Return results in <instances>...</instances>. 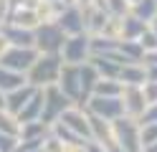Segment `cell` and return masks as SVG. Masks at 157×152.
<instances>
[{"instance_id":"9a60e30c","label":"cell","mask_w":157,"mask_h":152,"mask_svg":"<svg viewBox=\"0 0 157 152\" xmlns=\"http://www.w3.org/2000/svg\"><path fill=\"white\" fill-rule=\"evenodd\" d=\"M89 129H91V139L99 145L112 147L114 145V132H112V122H106L96 114H89Z\"/></svg>"},{"instance_id":"bcb514c9","label":"cell","mask_w":157,"mask_h":152,"mask_svg":"<svg viewBox=\"0 0 157 152\" xmlns=\"http://www.w3.org/2000/svg\"><path fill=\"white\" fill-rule=\"evenodd\" d=\"M132 3H137V0H129V5H132Z\"/></svg>"},{"instance_id":"4fadbf2b","label":"cell","mask_w":157,"mask_h":152,"mask_svg":"<svg viewBox=\"0 0 157 152\" xmlns=\"http://www.w3.org/2000/svg\"><path fill=\"white\" fill-rule=\"evenodd\" d=\"M78 81H81V101H78V107L86 104V99L94 94V86L96 81H99V71L91 61H84V64H78Z\"/></svg>"},{"instance_id":"e0dca14e","label":"cell","mask_w":157,"mask_h":152,"mask_svg":"<svg viewBox=\"0 0 157 152\" xmlns=\"http://www.w3.org/2000/svg\"><path fill=\"white\" fill-rule=\"evenodd\" d=\"M117 79H119L124 86H142L147 81V68H144V64H140V61L124 64L119 68V76H117Z\"/></svg>"},{"instance_id":"f546056e","label":"cell","mask_w":157,"mask_h":152,"mask_svg":"<svg viewBox=\"0 0 157 152\" xmlns=\"http://www.w3.org/2000/svg\"><path fill=\"white\" fill-rule=\"evenodd\" d=\"M117 48V41L106 38V36H91V56H101Z\"/></svg>"},{"instance_id":"d6a6232c","label":"cell","mask_w":157,"mask_h":152,"mask_svg":"<svg viewBox=\"0 0 157 152\" xmlns=\"http://www.w3.org/2000/svg\"><path fill=\"white\" fill-rule=\"evenodd\" d=\"M15 147H18V137L0 132V152H15Z\"/></svg>"},{"instance_id":"74e56055","label":"cell","mask_w":157,"mask_h":152,"mask_svg":"<svg viewBox=\"0 0 157 152\" xmlns=\"http://www.w3.org/2000/svg\"><path fill=\"white\" fill-rule=\"evenodd\" d=\"M86 152H109V147L106 145H99V142H86Z\"/></svg>"},{"instance_id":"3957f363","label":"cell","mask_w":157,"mask_h":152,"mask_svg":"<svg viewBox=\"0 0 157 152\" xmlns=\"http://www.w3.org/2000/svg\"><path fill=\"white\" fill-rule=\"evenodd\" d=\"M66 38L68 36L61 30V25H58L56 20L36 25V51L38 53H61Z\"/></svg>"},{"instance_id":"4316f807","label":"cell","mask_w":157,"mask_h":152,"mask_svg":"<svg viewBox=\"0 0 157 152\" xmlns=\"http://www.w3.org/2000/svg\"><path fill=\"white\" fill-rule=\"evenodd\" d=\"M99 8H104L109 15H127L129 13V0H94Z\"/></svg>"},{"instance_id":"8fae6325","label":"cell","mask_w":157,"mask_h":152,"mask_svg":"<svg viewBox=\"0 0 157 152\" xmlns=\"http://www.w3.org/2000/svg\"><path fill=\"white\" fill-rule=\"evenodd\" d=\"M122 104H124V114L140 119L147 109V99L142 94V86H124L122 89Z\"/></svg>"},{"instance_id":"b9f144b4","label":"cell","mask_w":157,"mask_h":152,"mask_svg":"<svg viewBox=\"0 0 157 152\" xmlns=\"http://www.w3.org/2000/svg\"><path fill=\"white\" fill-rule=\"evenodd\" d=\"M150 28H152V33L157 36V18H155V20H150Z\"/></svg>"},{"instance_id":"d6986e66","label":"cell","mask_w":157,"mask_h":152,"mask_svg":"<svg viewBox=\"0 0 157 152\" xmlns=\"http://www.w3.org/2000/svg\"><path fill=\"white\" fill-rule=\"evenodd\" d=\"M48 127L43 119H33V122H21V129H18V139L28 142V139H43L48 134Z\"/></svg>"},{"instance_id":"f1b7e54d","label":"cell","mask_w":157,"mask_h":152,"mask_svg":"<svg viewBox=\"0 0 157 152\" xmlns=\"http://www.w3.org/2000/svg\"><path fill=\"white\" fill-rule=\"evenodd\" d=\"M18 129H21L18 117L10 114L8 109H0V132H5V134H15V137H18Z\"/></svg>"},{"instance_id":"5bb4252c","label":"cell","mask_w":157,"mask_h":152,"mask_svg":"<svg viewBox=\"0 0 157 152\" xmlns=\"http://www.w3.org/2000/svg\"><path fill=\"white\" fill-rule=\"evenodd\" d=\"M33 94H36V86L25 81L23 86H18V89H13V91L5 94V109L10 111V114H18V111L28 104V99H31Z\"/></svg>"},{"instance_id":"52a82bcc","label":"cell","mask_w":157,"mask_h":152,"mask_svg":"<svg viewBox=\"0 0 157 152\" xmlns=\"http://www.w3.org/2000/svg\"><path fill=\"white\" fill-rule=\"evenodd\" d=\"M36 58H38V51H36V48H25V46H8V48L3 51V56H0V66L25 74V71L33 66V61H36Z\"/></svg>"},{"instance_id":"8992f818","label":"cell","mask_w":157,"mask_h":152,"mask_svg":"<svg viewBox=\"0 0 157 152\" xmlns=\"http://www.w3.org/2000/svg\"><path fill=\"white\" fill-rule=\"evenodd\" d=\"M86 111L89 114H96L106 122H114L117 117L124 114V104H122V96H99V94H91L86 99Z\"/></svg>"},{"instance_id":"30bf717a","label":"cell","mask_w":157,"mask_h":152,"mask_svg":"<svg viewBox=\"0 0 157 152\" xmlns=\"http://www.w3.org/2000/svg\"><path fill=\"white\" fill-rule=\"evenodd\" d=\"M56 86L61 89L63 94L74 101V104H78V101H81V81H78V66H76V64H63L61 74H58Z\"/></svg>"},{"instance_id":"2e32d148","label":"cell","mask_w":157,"mask_h":152,"mask_svg":"<svg viewBox=\"0 0 157 152\" xmlns=\"http://www.w3.org/2000/svg\"><path fill=\"white\" fill-rule=\"evenodd\" d=\"M81 10H84V25H86V33H89V36L101 33V28H104V20L109 18V13H106L104 8H99L96 3L86 5V8H81Z\"/></svg>"},{"instance_id":"7dc6e473","label":"cell","mask_w":157,"mask_h":152,"mask_svg":"<svg viewBox=\"0 0 157 152\" xmlns=\"http://www.w3.org/2000/svg\"><path fill=\"white\" fill-rule=\"evenodd\" d=\"M48 3H53V0H48Z\"/></svg>"},{"instance_id":"7c38bea8","label":"cell","mask_w":157,"mask_h":152,"mask_svg":"<svg viewBox=\"0 0 157 152\" xmlns=\"http://www.w3.org/2000/svg\"><path fill=\"white\" fill-rule=\"evenodd\" d=\"M0 30H3V36L8 38V43H10V46H25V48H36V28H21V25L5 23Z\"/></svg>"},{"instance_id":"7a4b0ae2","label":"cell","mask_w":157,"mask_h":152,"mask_svg":"<svg viewBox=\"0 0 157 152\" xmlns=\"http://www.w3.org/2000/svg\"><path fill=\"white\" fill-rule=\"evenodd\" d=\"M112 132H114V145L122 147L124 152H144L140 139V119L122 114L112 122Z\"/></svg>"},{"instance_id":"60d3db41","label":"cell","mask_w":157,"mask_h":152,"mask_svg":"<svg viewBox=\"0 0 157 152\" xmlns=\"http://www.w3.org/2000/svg\"><path fill=\"white\" fill-rule=\"evenodd\" d=\"M68 3H76L78 8H86V5H91L94 0H68Z\"/></svg>"},{"instance_id":"484cf974","label":"cell","mask_w":157,"mask_h":152,"mask_svg":"<svg viewBox=\"0 0 157 152\" xmlns=\"http://www.w3.org/2000/svg\"><path fill=\"white\" fill-rule=\"evenodd\" d=\"M122 20H124V15H109V18L104 20L101 33H96V36H106V38H112V41H119L122 38Z\"/></svg>"},{"instance_id":"7bdbcfd3","label":"cell","mask_w":157,"mask_h":152,"mask_svg":"<svg viewBox=\"0 0 157 152\" xmlns=\"http://www.w3.org/2000/svg\"><path fill=\"white\" fill-rule=\"evenodd\" d=\"M0 109H5V94L0 91Z\"/></svg>"},{"instance_id":"ba28073f","label":"cell","mask_w":157,"mask_h":152,"mask_svg":"<svg viewBox=\"0 0 157 152\" xmlns=\"http://www.w3.org/2000/svg\"><path fill=\"white\" fill-rule=\"evenodd\" d=\"M56 122H61V124H66L68 129L74 132V134H78L81 139L89 142L91 139V129H89V111H86V107H78V104H71L61 117H58Z\"/></svg>"},{"instance_id":"277c9868","label":"cell","mask_w":157,"mask_h":152,"mask_svg":"<svg viewBox=\"0 0 157 152\" xmlns=\"http://www.w3.org/2000/svg\"><path fill=\"white\" fill-rule=\"evenodd\" d=\"M71 104H74V101L68 99V96H66V94H63V91L58 89L56 84L46 86V89H43V114H41V119L46 122L48 127H51L53 122L61 117V114H63V111L71 107Z\"/></svg>"},{"instance_id":"4dcf8cb0","label":"cell","mask_w":157,"mask_h":152,"mask_svg":"<svg viewBox=\"0 0 157 152\" xmlns=\"http://www.w3.org/2000/svg\"><path fill=\"white\" fill-rule=\"evenodd\" d=\"M41 150H43V152H63V142L58 139L51 129H48V134H46L43 142H41Z\"/></svg>"},{"instance_id":"ffe728a7","label":"cell","mask_w":157,"mask_h":152,"mask_svg":"<svg viewBox=\"0 0 157 152\" xmlns=\"http://www.w3.org/2000/svg\"><path fill=\"white\" fill-rule=\"evenodd\" d=\"M147 30V23L140 18H134L132 13H127L122 20V38L119 41H140V36Z\"/></svg>"},{"instance_id":"603a6c76","label":"cell","mask_w":157,"mask_h":152,"mask_svg":"<svg viewBox=\"0 0 157 152\" xmlns=\"http://www.w3.org/2000/svg\"><path fill=\"white\" fill-rule=\"evenodd\" d=\"M117 51H119L129 64H134V61H140V64H142L144 48L140 46V41H117Z\"/></svg>"},{"instance_id":"ee69618b","label":"cell","mask_w":157,"mask_h":152,"mask_svg":"<svg viewBox=\"0 0 157 152\" xmlns=\"http://www.w3.org/2000/svg\"><path fill=\"white\" fill-rule=\"evenodd\" d=\"M109 152H124V150H122V147H117V145H112V147H109Z\"/></svg>"},{"instance_id":"7402d4cb","label":"cell","mask_w":157,"mask_h":152,"mask_svg":"<svg viewBox=\"0 0 157 152\" xmlns=\"http://www.w3.org/2000/svg\"><path fill=\"white\" fill-rule=\"evenodd\" d=\"M129 13H132L134 18L144 20V23L150 25V20L157 18V0H137V3H132Z\"/></svg>"},{"instance_id":"9c48e42d","label":"cell","mask_w":157,"mask_h":152,"mask_svg":"<svg viewBox=\"0 0 157 152\" xmlns=\"http://www.w3.org/2000/svg\"><path fill=\"white\" fill-rule=\"evenodd\" d=\"M56 23L61 25V30L66 36H76V33H86V25H84V10L78 8L76 3H66L61 15L56 18Z\"/></svg>"},{"instance_id":"83f0119b","label":"cell","mask_w":157,"mask_h":152,"mask_svg":"<svg viewBox=\"0 0 157 152\" xmlns=\"http://www.w3.org/2000/svg\"><path fill=\"white\" fill-rule=\"evenodd\" d=\"M140 139H142V150L147 152L157 142V122H144V124H140Z\"/></svg>"},{"instance_id":"8d00e7d4","label":"cell","mask_w":157,"mask_h":152,"mask_svg":"<svg viewBox=\"0 0 157 152\" xmlns=\"http://www.w3.org/2000/svg\"><path fill=\"white\" fill-rule=\"evenodd\" d=\"M8 10H10V3H8V0H0V28H3L5 20H8Z\"/></svg>"},{"instance_id":"6da1fadb","label":"cell","mask_w":157,"mask_h":152,"mask_svg":"<svg viewBox=\"0 0 157 152\" xmlns=\"http://www.w3.org/2000/svg\"><path fill=\"white\" fill-rule=\"evenodd\" d=\"M63 68V58L61 53H38L33 61V66L25 71V81L33 84L36 89H46L58 81V74Z\"/></svg>"},{"instance_id":"ab89813d","label":"cell","mask_w":157,"mask_h":152,"mask_svg":"<svg viewBox=\"0 0 157 152\" xmlns=\"http://www.w3.org/2000/svg\"><path fill=\"white\" fill-rule=\"evenodd\" d=\"M8 46H10V43H8V38L3 36V30H0V56H3V51H5Z\"/></svg>"},{"instance_id":"5b68a950","label":"cell","mask_w":157,"mask_h":152,"mask_svg":"<svg viewBox=\"0 0 157 152\" xmlns=\"http://www.w3.org/2000/svg\"><path fill=\"white\" fill-rule=\"evenodd\" d=\"M61 58H63V64H76V66L89 61L91 58V36L89 33L68 36L61 48Z\"/></svg>"},{"instance_id":"1f68e13d","label":"cell","mask_w":157,"mask_h":152,"mask_svg":"<svg viewBox=\"0 0 157 152\" xmlns=\"http://www.w3.org/2000/svg\"><path fill=\"white\" fill-rule=\"evenodd\" d=\"M140 46H142L144 51H155V48H157V36L152 33V28H150V25H147V30L140 36Z\"/></svg>"},{"instance_id":"cb8c5ba5","label":"cell","mask_w":157,"mask_h":152,"mask_svg":"<svg viewBox=\"0 0 157 152\" xmlns=\"http://www.w3.org/2000/svg\"><path fill=\"white\" fill-rule=\"evenodd\" d=\"M122 89L124 84L119 79H101L96 81V86H94V94H99V96H122Z\"/></svg>"},{"instance_id":"f6af8a7d","label":"cell","mask_w":157,"mask_h":152,"mask_svg":"<svg viewBox=\"0 0 157 152\" xmlns=\"http://www.w3.org/2000/svg\"><path fill=\"white\" fill-rule=\"evenodd\" d=\"M147 152H157V142H155V145H152L150 150H147Z\"/></svg>"},{"instance_id":"836d02e7","label":"cell","mask_w":157,"mask_h":152,"mask_svg":"<svg viewBox=\"0 0 157 152\" xmlns=\"http://www.w3.org/2000/svg\"><path fill=\"white\" fill-rule=\"evenodd\" d=\"M142 94H144V99H147V104H152V101H157V81L147 79L144 84H142Z\"/></svg>"},{"instance_id":"f35d334b","label":"cell","mask_w":157,"mask_h":152,"mask_svg":"<svg viewBox=\"0 0 157 152\" xmlns=\"http://www.w3.org/2000/svg\"><path fill=\"white\" fill-rule=\"evenodd\" d=\"M144 68H147V79L157 81V66H144Z\"/></svg>"},{"instance_id":"e575fe53","label":"cell","mask_w":157,"mask_h":152,"mask_svg":"<svg viewBox=\"0 0 157 152\" xmlns=\"http://www.w3.org/2000/svg\"><path fill=\"white\" fill-rule=\"evenodd\" d=\"M144 122H157V101H152V104H147L144 114L140 117V124H144Z\"/></svg>"},{"instance_id":"d4e9b609","label":"cell","mask_w":157,"mask_h":152,"mask_svg":"<svg viewBox=\"0 0 157 152\" xmlns=\"http://www.w3.org/2000/svg\"><path fill=\"white\" fill-rule=\"evenodd\" d=\"M51 132L63 142V145H84V142H86V139H81L78 134H74V132L68 129L66 124H61V122H53V124H51ZM89 142H91V139H89Z\"/></svg>"},{"instance_id":"d590c367","label":"cell","mask_w":157,"mask_h":152,"mask_svg":"<svg viewBox=\"0 0 157 152\" xmlns=\"http://www.w3.org/2000/svg\"><path fill=\"white\" fill-rule=\"evenodd\" d=\"M142 64H144V66H157V48H155V51H144Z\"/></svg>"},{"instance_id":"ac0fdd59","label":"cell","mask_w":157,"mask_h":152,"mask_svg":"<svg viewBox=\"0 0 157 152\" xmlns=\"http://www.w3.org/2000/svg\"><path fill=\"white\" fill-rule=\"evenodd\" d=\"M43 114V89H36V94L28 99V104L18 111V122H33V119H41Z\"/></svg>"},{"instance_id":"44dd1931","label":"cell","mask_w":157,"mask_h":152,"mask_svg":"<svg viewBox=\"0 0 157 152\" xmlns=\"http://www.w3.org/2000/svg\"><path fill=\"white\" fill-rule=\"evenodd\" d=\"M23 84H25V74L0 66V91H3V94H8V91H13V89L23 86Z\"/></svg>"}]
</instances>
